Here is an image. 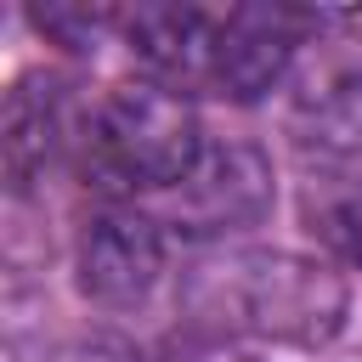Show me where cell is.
<instances>
[{
    "mask_svg": "<svg viewBox=\"0 0 362 362\" xmlns=\"http://www.w3.org/2000/svg\"><path fill=\"white\" fill-rule=\"evenodd\" d=\"M164 277V232L141 209H96L79 226L74 243V283L90 305L102 311H130L141 305Z\"/></svg>",
    "mask_w": 362,
    "mask_h": 362,
    "instance_id": "cell-4",
    "label": "cell"
},
{
    "mask_svg": "<svg viewBox=\"0 0 362 362\" xmlns=\"http://www.w3.org/2000/svg\"><path fill=\"white\" fill-rule=\"evenodd\" d=\"M68 141V113H62V85L45 74H23L6 96V119H0V164H6V187L11 192H34L45 181V170L57 164Z\"/></svg>",
    "mask_w": 362,
    "mask_h": 362,
    "instance_id": "cell-7",
    "label": "cell"
},
{
    "mask_svg": "<svg viewBox=\"0 0 362 362\" xmlns=\"http://www.w3.org/2000/svg\"><path fill=\"white\" fill-rule=\"evenodd\" d=\"M300 215L328 260L362 266V170L356 164H322L300 192Z\"/></svg>",
    "mask_w": 362,
    "mask_h": 362,
    "instance_id": "cell-9",
    "label": "cell"
},
{
    "mask_svg": "<svg viewBox=\"0 0 362 362\" xmlns=\"http://www.w3.org/2000/svg\"><path fill=\"white\" fill-rule=\"evenodd\" d=\"M311 11L288 6H226L215 34V74L209 90L226 102H260L294 62V45L305 40Z\"/></svg>",
    "mask_w": 362,
    "mask_h": 362,
    "instance_id": "cell-5",
    "label": "cell"
},
{
    "mask_svg": "<svg viewBox=\"0 0 362 362\" xmlns=\"http://www.w3.org/2000/svg\"><path fill=\"white\" fill-rule=\"evenodd\" d=\"M272 198H277V175L266 147H255L249 136H221L204 141L198 164L170 192V221L187 238H232L266 221Z\"/></svg>",
    "mask_w": 362,
    "mask_h": 362,
    "instance_id": "cell-3",
    "label": "cell"
},
{
    "mask_svg": "<svg viewBox=\"0 0 362 362\" xmlns=\"http://www.w3.org/2000/svg\"><path fill=\"white\" fill-rule=\"evenodd\" d=\"M294 141L322 164L362 158V62H334L294 96Z\"/></svg>",
    "mask_w": 362,
    "mask_h": 362,
    "instance_id": "cell-8",
    "label": "cell"
},
{
    "mask_svg": "<svg viewBox=\"0 0 362 362\" xmlns=\"http://www.w3.org/2000/svg\"><path fill=\"white\" fill-rule=\"evenodd\" d=\"M198 153L204 130L192 102L153 79L113 85L79 130V164L102 192H175Z\"/></svg>",
    "mask_w": 362,
    "mask_h": 362,
    "instance_id": "cell-2",
    "label": "cell"
},
{
    "mask_svg": "<svg viewBox=\"0 0 362 362\" xmlns=\"http://www.w3.org/2000/svg\"><path fill=\"white\" fill-rule=\"evenodd\" d=\"M181 305L192 334L209 339H272V345H328L345 328L351 288L334 260L294 249H215L181 277Z\"/></svg>",
    "mask_w": 362,
    "mask_h": 362,
    "instance_id": "cell-1",
    "label": "cell"
},
{
    "mask_svg": "<svg viewBox=\"0 0 362 362\" xmlns=\"http://www.w3.org/2000/svg\"><path fill=\"white\" fill-rule=\"evenodd\" d=\"M119 34H124L130 57L147 68L153 85H164V90H175V96H187V90H209L221 11L147 0V6L119 11Z\"/></svg>",
    "mask_w": 362,
    "mask_h": 362,
    "instance_id": "cell-6",
    "label": "cell"
},
{
    "mask_svg": "<svg viewBox=\"0 0 362 362\" xmlns=\"http://www.w3.org/2000/svg\"><path fill=\"white\" fill-rule=\"evenodd\" d=\"M34 28L51 34L57 45H68V51H96V40L107 28H119V11H107V6H40Z\"/></svg>",
    "mask_w": 362,
    "mask_h": 362,
    "instance_id": "cell-10",
    "label": "cell"
},
{
    "mask_svg": "<svg viewBox=\"0 0 362 362\" xmlns=\"http://www.w3.org/2000/svg\"><path fill=\"white\" fill-rule=\"evenodd\" d=\"M57 362H153L136 339H124V334H107V328H96V334H79V339H68L62 345V356Z\"/></svg>",
    "mask_w": 362,
    "mask_h": 362,
    "instance_id": "cell-11",
    "label": "cell"
}]
</instances>
